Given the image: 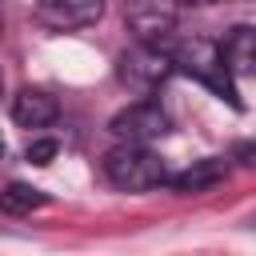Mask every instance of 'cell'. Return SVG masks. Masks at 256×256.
I'll list each match as a JSON object with an SVG mask.
<instances>
[{"instance_id":"cell-1","label":"cell","mask_w":256,"mask_h":256,"mask_svg":"<svg viewBox=\"0 0 256 256\" xmlns=\"http://www.w3.org/2000/svg\"><path fill=\"white\" fill-rule=\"evenodd\" d=\"M168 60H172V72H184V76H192V80L208 84L220 100H228L232 108H240V100H236V80L224 72V64H220V56H216V44H212V40L192 36V40L168 44Z\"/></svg>"},{"instance_id":"cell-2","label":"cell","mask_w":256,"mask_h":256,"mask_svg":"<svg viewBox=\"0 0 256 256\" xmlns=\"http://www.w3.org/2000/svg\"><path fill=\"white\" fill-rule=\"evenodd\" d=\"M104 176L124 192H148V188H164L168 168L144 144H116L104 152Z\"/></svg>"},{"instance_id":"cell-3","label":"cell","mask_w":256,"mask_h":256,"mask_svg":"<svg viewBox=\"0 0 256 256\" xmlns=\"http://www.w3.org/2000/svg\"><path fill=\"white\" fill-rule=\"evenodd\" d=\"M124 20L136 44L168 48L176 32V0H124Z\"/></svg>"},{"instance_id":"cell-4","label":"cell","mask_w":256,"mask_h":256,"mask_svg":"<svg viewBox=\"0 0 256 256\" xmlns=\"http://www.w3.org/2000/svg\"><path fill=\"white\" fill-rule=\"evenodd\" d=\"M116 76L124 88L132 92H156L168 76H172V60H168V48H152V44H132L120 64H116Z\"/></svg>"},{"instance_id":"cell-5","label":"cell","mask_w":256,"mask_h":256,"mask_svg":"<svg viewBox=\"0 0 256 256\" xmlns=\"http://www.w3.org/2000/svg\"><path fill=\"white\" fill-rule=\"evenodd\" d=\"M108 132L116 136V144H144L148 148L152 140H160L168 132V112L156 100H136L108 120Z\"/></svg>"},{"instance_id":"cell-6","label":"cell","mask_w":256,"mask_h":256,"mask_svg":"<svg viewBox=\"0 0 256 256\" xmlns=\"http://www.w3.org/2000/svg\"><path fill=\"white\" fill-rule=\"evenodd\" d=\"M104 16V0H40L36 4V20L52 32H72V28H88Z\"/></svg>"},{"instance_id":"cell-7","label":"cell","mask_w":256,"mask_h":256,"mask_svg":"<svg viewBox=\"0 0 256 256\" xmlns=\"http://www.w3.org/2000/svg\"><path fill=\"white\" fill-rule=\"evenodd\" d=\"M228 172H232L228 156H204V160H196V164L184 168V172H168L164 188H172V192H208V188L224 184Z\"/></svg>"},{"instance_id":"cell-8","label":"cell","mask_w":256,"mask_h":256,"mask_svg":"<svg viewBox=\"0 0 256 256\" xmlns=\"http://www.w3.org/2000/svg\"><path fill=\"white\" fill-rule=\"evenodd\" d=\"M56 116H60V104H56V96H48L44 88H24V92H16V100H12V120H16L20 128H48Z\"/></svg>"},{"instance_id":"cell-9","label":"cell","mask_w":256,"mask_h":256,"mask_svg":"<svg viewBox=\"0 0 256 256\" xmlns=\"http://www.w3.org/2000/svg\"><path fill=\"white\" fill-rule=\"evenodd\" d=\"M216 56L224 64V72L236 80V76H248L252 64H256V48H252V28L248 24H236L220 44H216Z\"/></svg>"},{"instance_id":"cell-10","label":"cell","mask_w":256,"mask_h":256,"mask_svg":"<svg viewBox=\"0 0 256 256\" xmlns=\"http://www.w3.org/2000/svg\"><path fill=\"white\" fill-rule=\"evenodd\" d=\"M44 204H48V196L32 184H20V180H12L0 192V212H8V216H28L32 208H44Z\"/></svg>"},{"instance_id":"cell-11","label":"cell","mask_w":256,"mask_h":256,"mask_svg":"<svg viewBox=\"0 0 256 256\" xmlns=\"http://www.w3.org/2000/svg\"><path fill=\"white\" fill-rule=\"evenodd\" d=\"M56 156V140H32L28 144V164H52Z\"/></svg>"},{"instance_id":"cell-12","label":"cell","mask_w":256,"mask_h":256,"mask_svg":"<svg viewBox=\"0 0 256 256\" xmlns=\"http://www.w3.org/2000/svg\"><path fill=\"white\" fill-rule=\"evenodd\" d=\"M176 4H192V8H204V4H216V0H176Z\"/></svg>"},{"instance_id":"cell-13","label":"cell","mask_w":256,"mask_h":256,"mask_svg":"<svg viewBox=\"0 0 256 256\" xmlns=\"http://www.w3.org/2000/svg\"><path fill=\"white\" fill-rule=\"evenodd\" d=\"M0 156H4V136H0Z\"/></svg>"},{"instance_id":"cell-14","label":"cell","mask_w":256,"mask_h":256,"mask_svg":"<svg viewBox=\"0 0 256 256\" xmlns=\"http://www.w3.org/2000/svg\"><path fill=\"white\" fill-rule=\"evenodd\" d=\"M0 88H4V80H0Z\"/></svg>"}]
</instances>
